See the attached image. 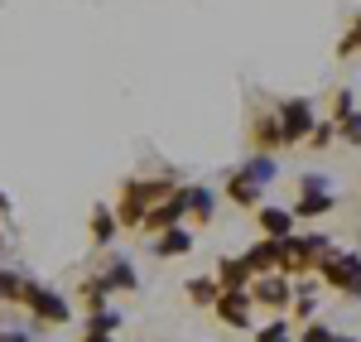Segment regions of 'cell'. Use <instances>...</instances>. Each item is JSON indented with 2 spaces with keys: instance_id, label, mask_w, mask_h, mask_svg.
Wrapping results in <instances>:
<instances>
[{
  "instance_id": "1",
  "label": "cell",
  "mask_w": 361,
  "mask_h": 342,
  "mask_svg": "<svg viewBox=\"0 0 361 342\" xmlns=\"http://www.w3.org/2000/svg\"><path fill=\"white\" fill-rule=\"evenodd\" d=\"M169 193H173V183H164V178H126L116 217H121L126 227H140V222L149 217V207H159Z\"/></svg>"
},
{
  "instance_id": "2",
  "label": "cell",
  "mask_w": 361,
  "mask_h": 342,
  "mask_svg": "<svg viewBox=\"0 0 361 342\" xmlns=\"http://www.w3.org/2000/svg\"><path fill=\"white\" fill-rule=\"evenodd\" d=\"M333 251V241L328 236H284L279 241V275H313L318 270V260Z\"/></svg>"
},
{
  "instance_id": "3",
  "label": "cell",
  "mask_w": 361,
  "mask_h": 342,
  "mask_svg": "<svg viewBox=\"0 0 361 342\" xmlns=\"http://www.w3.org/2000/svg\"><path fill=\"white\" fill-rule=\"evenodd\" d=\"M318 275H323L328 289L347 294V299H361V256H352V251H328V256L318 260Z\"/></svg>"
},
{
  "instance_id": "4",
  "label": "cell",
  "mask_w": 361,
  "mask_h": 342,
  "mask_svg": "<svg viewBox=\"0 0 361 342\" xmlns=\"http://www.w3.org/2000/svg\"><path fill=\"white\" fill-rule=\"evenodd\" d=\"M313 126H318V116H313V106H308L304 97L279 102V135H284V149L304 145L308 135H313Z\"/></svg>"
},
{
  "instance_id": "5",
  "label": "cell",
  "mask_w": 361,
  "mask_h": 342,
  "mask_svg": "<svg viewBox=\"0 0 361 342\" xmlns=\"http://www.w3.org/2000/svg\"><path fill=\"white\" fill-rule=\"evenodd\" d=\"M250 299H255V309H294V285H289V275H255L250 280Z\"/></svg>"
},
{
  "instance_id": "6",
  "label": "cell",
  "mask_w": 361,
  "mask_h": 342,
  "mask_svg": "<svg viewBox=\"0 0 361 342\" xmlns=\"http://www.w3.org/2000/svg\"><path fill=\"white\" fill-rule=\"evenodd\" d=\"M20 304H25L34 318H44V323H68V318H73V309H68V299H63V294L34 285V280L25 285V299H20Z\"/></svg>"
},
{
  "instance_id": "7",
  "label": "cell",
  "mask_w": 361,
  "mask_h": 342,
  "mask_svg": "<svg viewBox=\"0 0 361 342\" xmlns=\"http://www.w3.org/2000/svg\"><path fill=\"white\" fill-rule=\"evenodd\" d=\"M212 309H217V318H222L226 328H250V309H255V299H250V289H222Z\"/></svg>"
},
{
  "instance_id": "8",
  "label": "cell",
  "mask_w": 361,
  "mask_h": 342,
  "mask_svg": "<svg viewBox=\"0 0 361 342\" xmlns=\"http://www.w3.org/2000/svg\"><path fill=\"white\" fill-rule=\"evenodd\" d=\"M255 222H260V236H270V241H284V236H294V207H255Z\"/></svg>"
},
{
  "instance_id": "9",
  "label": "cell",
  "mask_w": 361,
  "mask_h": 342,
  "mask_svg": "<svg viewBox=\"0 0 361 342\" xmlns=\"http://www.w3.org/2000/svg\"><path fill=\"white\" fill-rule=\"evenodd\" d=\"M250 140H255V154H270V149H284V135H279V111H260L250 121Z\"/></svg>"
},
{
  "instance_id": "10",
  "label": "cell",
  "mask_w": 361,
  "mask_h": 342,
  "mask_svg": "<svg viewBox=\"0 0 361 342\" xmlns=\"http://www.w3.org/2000/svg\"><path fill=\"white\" fill-rule=\"evenodd\" d=\"M260 188H265V183H255L246 169H236L226 178V198L236 202V207H260Z\"/></svg>"
},
{
  "instance_id": "11",
  "label": "cell",
  "mask_w": 361,
  "mask_h": 342,
  "mask_svg": "<svg viewBox=\"0 0 361 342\" xmlns=\"http://www.w3.org/2000/svg\"><path fill=\"white\" fill-rule=\"evenodd\" d=\"M250 280H255V270L246 265V256L217 260V285H222V289H250Z\"/></svg>"
},
{
  "instance_id": "12",
  "label": "cell",
  "mask_w": 361,
  "mask_h": 342,
  "mask_svg": "<svg viewBox=\"0 0 361 342\" xmlns=\"http://www.w3.org/2000/svg\"><path fill=\"white\" fill-rule=\"evenodd\" d=\"M246 265L255 270V275H270V270H279V241L260 236V241H255V246L246 251Z\"/></svg>"
},
{
  "instance_id": "13",
  "label": "cell",
  "mask_w": 361,
  "mask_h": 342,
  "mask_svg": "<svg viewBox=\"0 0 361 342\" xmlns=\"http://www.w3.org/2000/svg\"><path fill=\"white\" fill-rule=\"evenodd\" d=\"M193 251V231H183V222L178 227H169L164 236H154V256H188Z\"/></svg>"
},
{
  "instance_id": "14",
  "label": "cell",
  "mask_w": 361,
  "mask_h": 342,
  "mask_svg": "<svg viewBox=\"0 0 361 342\" xmlns=\"http://www.w3.org/2000/svg\"><path fill=\"white\" fill-rule=\"evenodd\" d=\"M116 227H121V217L106 212V202H102V207H92V241H97V246H111Z\"/></svg>"
},
{
  "instance_id": "15",
  "label": "cell",
  "mask_w": 361,
  "mask_h": 342,
  "mask_svg": "<svg viewBox=\"0 0 361 342\" xmlns=\"http://www.w3.org/2000/svg\"><path fill=\"white\" fill-rule=\"evenodd\" d=\"M333 193H304V198L294 202V217L299 222H308V217H323V212H333Z\"/></svg>"
},
{
  "instance_id": "16",
  "label": "cell",
  "mask_w": 361,
  "mask_h": 342,
  "mask_svg": "<svg viewBox=\"0 0 361 342\" xmlns=\"http://www.w3.org/2000/svg\"><path fill=\"white\" fill-rule=\"evenodd\" d=\"M102 280H106V289H135V265L130 260H111L106 270H102Z\"/></svg>"
},
{
  "instance_id": "17",
  "label": "cell",
  "mask_w": 361,
  "mask_h": 342,
  "mask_svg": "<svg viewBox=\"0 0 361 342\" xmlns=\"http://www.w3.org/2000/svg\"><path fill=\"white\" fill-rule=\"evenodd\" d=\"M106 294H111V289H106V280H102V275H92V280H82V309H92V314H102V309H106Z\"/></svg>"
},
{
  "instance_id": "18",
  "label": "cell",
  "mask_w": 361,
  "mask_h": 342,
  "mask_svg": "<svg viewBox=\"0 0 361 342\" xmlns=\"http://www.w3.org/2000/svg\"><path fill=\"white\" fill-rule=\"evenodd\" d=\"M212 207H217V198H212V188H188V217H197V222H207V217H212Z\"/></svg>"
},
{
  "instance_id": "19",
  "label": "cell",
  "mask_w": 361,
  "mask_h": 342,
  "mask_svg": "<svg viewBox=\"0 0 361 342\" xmlns=\"http://www.w3.org/2000/svg\"><path fill=\"white\" fill-rule=\"evenodd\" d=\"M217 294H222L217 275H212V280H193V285H188V299H193V304H207V309L217 304Z\"/></svg>"
},
{
  "instance_id": "20",
  "label": "cell",
  "mask_w": 361,
  "mask_h": 342,
  "mask_svg": "<svg viewBox=\"0 0 361 342\" xmlns=\"http://www.w3.org/2000/svg\"><path fill=\"white\" fill-rule=\"evenodd\" d=\"M241 169H246L255 183H270V178H275V159H270V154H250Z\"/></svg>"
},
{
  "instance_id": "21",
  "label": "cell",
  "mask_w": 361,
  "mask_h": 342,
  "mask_svg": "<svg viewBox=\"0 0 361 342\" xmlns=\"http://www.w3.org/2000/svg\"><path fill=\"white\" fill-rule=\"evenodd\" d=\"M337 140H347V145H361V111H347V116H337Z\"/></svg>"
},
{
  "instance_id": "22",
  "label": "cell",
  "mask_w": 361,
  "mask_h": 342,
  "mask_svg": "<svg viewBox=\"0 0 361 342\" xmlns=\"http://www.w3.org/2000/svg\"><path fill=\"white\" fill-rule=\"evenodd\" d=\"M333 140H337V121H318V126H313V135H308L313 149H328Z\"/></svg>"
},
{
  "instance_id": "23",
  "label": "cell",
  "mask_w": 361,
  "mask_h": 342,
  "mask_svg": "<svg viewBox=\"0 0 361 342\" xmlns=\"http://www.w3.org/2000/svg\"><path fill=\"white\" fill-rule=\"evenodd\" d=\"M255 342H289V323H284V318H275V323H265V328L255 333Z\"/></svg>"
},
{
  "instance_id": "24",
  "label": "cell",
  "mask_w": 361,
  "mask_h": 342,
  "mask_svg": "<svg viewBox=\"0 0 361 342\" xmlns=\"http://www.w3.org/2000/svg\"><path fill=\"white\" fill-rule=\"evenodd\" d=\"M361 49V15H357V25L347 29V39H342V44H337V58H347V54H357Z\"/></svg>"
},
{
  "instance_id": "25",
  "label": "cell",
  "mask_w": 361,
  "mask_h": 342,
  "mask_svg": "<svg viewBox=\"0 0 361 342\" xmlns=\"http://www.w3.org/2000/svg\"><path fill=\"white\" fill-rule=\"evenodd\" d=\"M347 111H357V106H352V87H337V92H333V121H337V116H347Z\"/></svg>"
},
{
  "instance_id": "26",
  "label": "cell",
  "mask_w": 361,
  "mask_h": 342,
  "mask_svg": "<svg viewBox=\"0 0 361 342\" xmlns=\"http://www.w3.org/2000/svg\"><path fill=\"white\" fill-rule=\"evenodd\" d=\"M299 342H333V328H328V323H308Z\"/></svg>"
},
{
  "instance_id": "27",
  "label": "cell",
  "mask_w": 361,
  "mask_h": 342,
  "mask_svg": "<svg viewBox=\"0 0 361 342\" xmlns=\"http://www.w3.org/2000/svg\"><path fill=\"white\" fill-rule=\"evenodd\" d=\"M116 323H121V314H106V309L87 318V328H106V333H116Z\"/></svg>"
},
{
  "instance_id": "28",
  "label": "cell",
  "mask_w": 361,
  "mask_h": 342,
  "mask_svg": "<svg viewBox=\"0 0 361 342\" xmlns=\"http://www.w3.org/2000/svg\"><path fill=\"white\" fill-rule=\"evenodd\" d=\"M294 314H299V318H313V314H318L313 294H294Z\"/></svg>"
},
{
  "instance_id": "29",
  "label": "cell",
  "mask_w": 361,
  "mask_h": 342,
  "mask_svg": "<svg viewBox=\"0 0 361 342\" xmlns=\"http://www.w3.org/2000/svg\"><path fill=\"white\" fill-rule=\"evenodd\" d=\"M304 193H328V178L323 173H304Z\"/></svg>"
},
{
  "instance_id": "30",
  "label": "cell",
  "mask_w": 361,
  "mask_h": 342,
  "mask_svg": "<svg viewBox=\"0 0 361 342\" xmlns=\"http://www.w3.org/2000/svg\"><path fill=\"white\" fill-rule=\"evenodd\" d=\"M82 342H111V333H106V328H87Z\"/></svg>"
},
{
  "instance_id": "31",
  "label": "cell",
  "mask_w": 361,
  "mask_h": 342,
  "mask_svg": "<svg viewBox=\"0 0 361 342\" xmlns=\"http://www.w3.org/2000/svg\"><path fill=\"white\" fill-rule=\"evenodd\" d=\"M0 342H29V333H25V328H5V333H0Z\"/></svg>"
},
{
  "instance_id": "32",
  "label": "cell",
  "mask_w": 361,
  "mask_h": 342,
  "mask_svg": "<svg viewBox=\"0 0 361 342\" xmlns=\"http://www.w3.org/2000/svg\"><path fill=\"white\" fill-rule=\"evenodd\" d=\"M333 342H357V338H347V333H333Z\"/></svg>"
},
{
  "instance_id": "33",
  "label": "cell",
  "mask_w": 361,
  "mask_h": 342,
  "mask_svg": "<svg viewBox=\"0 0 361 342\" xmlns=\"http://www.w3.org/2000/svg\"><path fill=\"white\" fill-rule=\"evenodd\" d=\"M0 304H5V285H0Z\"/></svg>"
}]
</instances>
